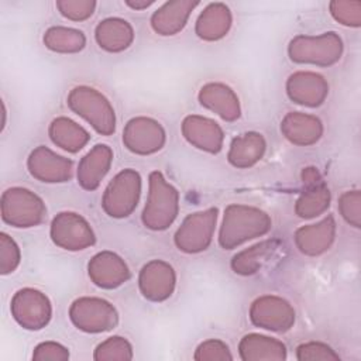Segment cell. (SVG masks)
Returning a JSON list of instances; mask_svg holds the SVG:
<instances>
[{
  "mask_svg": "<svg viewBox=\"0 0 361 361\" xmlns=\"http://www.w3.org/2000/svg\"><path fill=\"white\" fill-rule=\"evenodd\" d=\"M113 164V151L106 144H96L78 165V183L85 190H94L99 188L103 178L110 171Z\"/></svg>",
  "mask_w": 361,
  "mask_h": 361,
  "instance_id": "obj_21",
  "label": "cell"
},
{
  "mask_svg": "<svg viewBox=\"0 0 361 361\" xmlns=\"http://www.w3.org/2000/svg\"><path fill=\"white\" fill-rule=\"evenodd\" d=\"M151 4H154V1H147V0H127L126 6H128L133 10H144L148 8Z\"/></svg>",
  "mask_w": 361,
  "mask_h": 361,
  "instance_id": "obj_39",
  "label": "cell"
},
{
  "mask_svg": "<svg viewBox=\"0 0 361 361\" xmlns=\"http://www.w3.org/2000/svg\"><path fill=\"white\" fill-rule=\"evenodd\" d=\"M69 319L78 330L96 334L114 329L118 323V313L106 299L83 296L72 302Z\"/></svg>",
  "mask_w": 361,
  "mask_h": 361,
  "instance_id": "obj_7",
  "label": "cell"
},
{
  "mask_svg": "<svg viewBox=\"0 0 361 361\" xmlns=\"http://www.w3.org/2000/svg\"><path fill=\"white\" fill-rule=\"evenodd\" d=\"M166 134L159 121L151 117H134L123 130V144L138 155H151L162 149Z\"/></svg>",
  "mask_w": 361,
  "mask_h": 361,
  "instance_id": "obj_12",
  "label": "cell"
},
{
  "mask_svg": "<svg viewBox=\"0 0 361 361\" xmlns=\"http://www.w3.org/2000/svg\"><path fill=\"white\" fill-rule=\"evenodd\" d=\"M13 319L27 330L44 329L52 317V306L48 296L34 288L17 290L10 303Z\"/></svg>",
  "mask_w": 361,
  "mask_h": 361,
  "instance_id": "obj_10",
  "label": "cell"
},
{
  "mask_svg": "<svg viewBox=\"0 0 361 361\" xmlns=\"http://www.w3.org/2000/svg\"><path fill=\"white\" fill-rule=\"evenodd\" d=\"M21 262L18 244L6 233H0V274H13Z\"/></svg>",
  "mask_w": 361,
  "mask_h": 361,
  "instance_id": "obj_34",
  "label": "cell"
},
{
  "mask_svg": "<svg viewBox=\"0 0 361 361\" xmlns=\"http://www.w3.org/2000/svg\"><path fill=\"white\" fill-rule=\"evenodd\" d=\"M1 106H3V123H1V130H4V127H6V106H4V103H1Z\"/></svg>",
  "mask_w": 361,
  "mask_h": 361,
  "instance_id": "obj_40",
  "label": "cell"
},
{
  "mask_svg": "<svg viewBox=\"0 0 361 361\" xmlns=\"http://www.w3.org/2000/svg\"><path fill=\"white\" fill-rule=\"evenodd\" d=\"M27 168L32 178L45 183L68 182L73 175V162L45 145L31 151L27 159Z\"/></svg>",
  "mask_w": 361,
  "mask_h": 361,
  "instance_id": "obj_15",
  "label": "cell"
},
{
  "mask_svg": "<svg viewBox=\"0 0 361 361\" xmlns=\"http://www.w3.org/2000/svg\"><path fill=\"white\" fill-rule=\"evenodd\" d=\"M250 320L259 329L283 333L295 324V309L281 296L262 295L251 303Z\"/></svg>",
  "mask_w": 361,
  "mask_h": 361,
  "instance_id": "obj_11",
  "label": "cell"
},
{
  "mask_svg": "<svg viewBox=\"0 0 361 361\" xmlns=\"http://www.w3.org/2000/svg\"><path fill=\"white\" fill-rule=\"evenodd\" d=\"M90 281L102 289H116L126 283L131 274L126 261L113 251L97 252L87 264Z\"/></svg>",
  "mask_w": 361,
  "mask_h": 361,
  "instance_id": "obj_16",
  "label": "cell"
},
{
  "mask_svg": "<svg viewBox=\"0 0 361 361\" xmlns=\"http://www.w3.org/2000/svg\"><path fill=\"white\" fill-rule=\"evenodd\" d=\"M179 192L162 172L152 171L148 176V196L142 210V223L154 231L166 230L178 217Z\"/></svg>",
  "mask_w": 361,
  "mask_h": 361,
  "instance_id": "obj_2",
  "label": "cell"
},
{
  "mask_svg": "<svg viewBox=\"0 0 361 361\" xmlns=\"http://www.w3.org/2000/svg\"><path fill=\"white\" fill-rule=\"evenodd\" d=\"M197 6V1L190 0L166 1L151 16V27L158 35H175L185 28L190 13Z\"/></svg>",
  "mask_w": 361,
  "mask_h": 361,
  "instance_id": "obj_23",
  "label": "cell"
},
{
  "mask_svg": "<svg viewBox=\"0 0 361 361\" xmlns=\"http://www.w3.org/2000/svg\"><path fill=\"white\" fill-rule=\"evenodd\" d=\"M49 235L56 247L66 251H82L96 241L89 221L75 212L58 213L51 221Z\"/></svg>",
  "mask_w": 361,
  "mask_h": 361,
  "instance_id": "obj_9",
  "label": "cell"
},
{
  "mask_svg": "<svg viewBox=\"0 0 361 361\" xmlns=\"http://www.w3.org/2000/svg\"><path fill=\"white\" fill-rule=\"evenodd\" d=\"M182 134L185 140L197 149L209 154H219L223 148V128L212 118L190 114L182 121Z\"/></svg>",
  "mask_w": 361,
  "mask_h": 361,
  "instance_id": "obj_18",
  "label": "cell"
},
{
  "mask_svg": "<svg viewBox=\"0 0 361 361\" xmlns=\"http://www.w3.org/2000/svg\"><path fill=\"white\" fill-rule=\"evenodd\" d=\"M302 182L305 188L295 203L296 214L300 219H313L323 214L330 206L331 196L317 168H303Z\"/></svg>",
  "mask_w": 361,
  "mask_h": 361,
  "instance_id": "obj_13",
  "label": "cell"
},
{
  "mask_svg": "<svg viewBox=\"0 0 361 361\" xmlns=\"http://www.w3.org/2000/svg\"><path fill=\"white\" fill-rule=\"evenodd\" d=\"M66 103L69 109L85 118L99 134L111 135L116 131V113L109 99L94 87H73Z\"/></svg>",
  "mask_w": 361,
  "mask_h": 361,
  "instance_id": "obj_3",
  "label": "cell"
},
{
  "mask_svg": "<svg viewBox=\"0 0 361 361\" xmlns=\"http://www.w3.org/2000/svg\"><path fill=\"white\" fill-rule=\"evenodd\" d=\"M296 360L299 361H340V355L322 341L302 343L296 348Z\"/></svg>",
  "mask_w": 361,
  "mask_h": 361,
  "instance_id": "obj_35",
  "label": "cell"
},
{
  "mask_svg": "<svg viewBox=\"0 0 361 361\" xmlns=\"http://www.w3.org/2000/svg\"><path fill=\"white\" fill-rule=\"evenodd\" d=\"M338 212L350 226L361 227V193L358 189L345 190L340 196Z\"/></svg>",
  "mask_w": 361,
  "mask_h": 361,
  "instance_id": "obj_33",
  "label": "cell"
},
{
  "mask_svg": "<svg viewBox=\"0 0 361 361\" xmlns=\"http://www.w3.org/2000/svg\"><path fill=\"white\" fill-rule=\"evenodd\" d=\"M93 360H133V345L126 337H109L94 348Z\"/></svg>",
  "mask_w": 361,
  "mask_h": 361,
  "instance_id": "obj_31",
  "label": "cell"
},
{
  "mask_svg": "<svg viewBox=\"0 0 361 361\" xmlns=\"http://www.w3.org/2000/svg\"><path fill=\"white\" fill-rule=\"evenodd\" d=\"M94 39L97 45L107 52H121L133 44L134 30L127 20L109 17L96 25Z\"/></svg>",
  "mask_w": 361,
  "mask_h": 361,
  "instance_id": "obj_24",
  "label": "cell"
},
{
  "mask_svg": "<svg viewBox=\"0 0 361 361\" xmlns=\"http://www.w3.org/2000/svg\"><path fill=\"white\" fill-rule=\"evenodd\" d=\"M42 39L48 49L58 54H76L80 52L86 45L83 31L63 25L49 27Z\"/></svg>",
  "mask_w": 361,
  "mask_h": 361,
  "instance_id": "obj_30",
  "label": "cell"
},
{
  "mask_svg": "<svg viewBox=\"0 0 361 361\" xmlns=\"http://www.w3.org/2000/svg\"><path fill=\"white\" fill-rule=\"evenodd\" d=\"M1 219L4 223L28 228L44 223L47 217V206L44 200L27 188H8L1 195Z\"/></svg>",
  "mask_w": 361,
  "mask_h": 361,
  "instance_id": "obj_5",
  "label": "cell"
},
{
  "mask_svg": "<svg viewBox=\"0 0 361 361\" xmlns=\"http://www.w3.org/2000/svg\"><path fill=\"white\" fill-rule=\"evenodd\" d=\"M331 17L345 27L361 25V1L358 0H334L329 4Z\"/></svg>",
  "mask_w": 361,
  "mask_h": 361,
  "instance_id": "obj_32",
  "label": "cell"
},
{
  "mask_svg": "<svg viewBox=\"0 0 361 361\" xmlns=\"http://www.w3.org/2000/svg\"><path fill=\"white\" fill-rule=\"evenodd\" d=\"M265 149L267 142L262 134L257 131H248L233 138L227 152V159L234 168H251L262 159Z\"/></svg>",
  "mask_w": 361,
  "mask_h": 361,
  "instance_id": "obj_26",
  "label": "cell"
},
{
  "mask_svg": "<svg viewBox=\"0 0 361 361\" xmlns=\"http://www.w3.org/2000/svg\"><path fill=\"white\" fill-rule=\"evenodd\" d=\"M238 354L243 361L261 360H286V347L282 341L258 333L245 334L238 344Z\"/></svg>",
  "mask_w": 361,
  "mask_h": 361,
  "instance_id": "obj_27",
  "label": "cell"
},
{
  "mask_svg": "<svg viewBox=\"0 0 361 361\" xmlns=\"http://www.w3.org/2000/svg\"><path fill=\"white\" fill-rule=\"evenodd\" d=\"M193 358L197 361H230L233 360V354L224 341L219 338H209L197 345Z\"/></svg>",
  "mask_w": 361,
  "mask_h": 361,
  "instance_id": "obj_37",
  "label": "cell"
},
{
  "mask_svg": "<svg viewBox=\"0 0 361 361\" xmlns=\"http://www.w3.org/2000/svg\"><path fill=\"white\" fill-rule=\"evenodd\" d=\"M281 247V241L276 238H268L259 241L240 252H237L231 259V269L237 275L248 276L257 274L264 264H267Z\"/></svg>",
  "mask_w": 361,
  "mask_h": 361,
  "instance_id": "obj_28",
  "label": "cell"
},
{
  "mask_svg": "<svg viewBox=\"0 0 361 361\" xmlns=\"http://www.w3.org/2000/svg\"><path fill=\"white\" fill-rule=\"evenodd\" d=\"M281 133L289 142L309 147L322 138L323 124L320 118L313 114L290 111L281 121Z\"/></svg>",
  "mask_w": 361,
  "mask_h": 361,
  "instance_id": "obj_22",
  "label": "cell"
},
{
  "mask_svg": "<svg viewBox=\"0 0 361 361\" xmlns=\"http://www.w3.org/2000/svg\"><path fill=\"white\" fill-rule=\"evenodd\" d=\"M233 24V16L224 3H210L196 20V35L204 41H219L227 35Z\"/></svg>",
  "mask_w": 361,
  "mask_h": 361,
  "instance_id": "obj_25",
  "label": "cell"
},
{
  "mask_svg": "<svg viewBox=\"0 0 361 361\" xmlns=\"http://www.w3.org/2000/svg\"><path fill=\"white\" fill-rule=\"evenodd\" d=\"M217 214V207H209L186 216L173 235L176 248L186 254H197L207 250L216 230Z\"/></svg>",
  "mask_w": 361,
  "mask_h": 361,
  "instance_id": "obj_8",
  "label": "cell"
},
{
  "mask_svg": "<svg viewBox=\"0 0 361 361\" xmlns=\"http://www.w3.org/2000/svg\"><path fill=\"white\" fill-rule=\"evenodd\" d=\"M343 39L334 31L319 35H296L288 47L292 62L316 66H330L343 55Z\"/></svg>",
  "mask_w": 361,
  "mask_h": 361,
  "instance_id": "obj_4",
  "label": "cell"
},
{
  "mask_svg": "<svg viewBox=\"0 0 361 361\" xmlns=\"http://www.w3.org/2000/svg\"><path fill=\"white\" fill-rule=\"evenodd\" d=\"M286 94L296 104L319 107L329 94V83L316 72L299 71L288 78Z\"/></svg>",
  "mask_w": 361,
  "mask_h": 361,
  "instance_id": "obj_17",
  "label": "cell"
},
{
  "mask_svg": "<svg viewBox=\"0 0 361 361\" xmlns=\"http://www.w3.org/2000/svg\"><path fill=\"white\" fill-rule=\"evenodd\" d=\"M35 361H66L69 360V350L56 341H42L35 345L32 351Z\"/></svg>",
  "mask_w": 361,
  "mask_h": 361,
  "instance_id": "obj_38",
  "label": "cell"
},
{
  "mask_svg": "<svg viewBox=\"0 0 361 361\" xmlns=\"http://www.w3.org/2000/svg\"><path fill=\"white\" fill-rule=\"evenodd\" d=\"M141 186V176L135 169L120 171L104 189L102 197L104 213L113 219L128 217L138 204Z\"/></svg>",
  "mask_w": 361,
  "mask_h": 361,
  "instance_id": "obj_6",
  "label": "cell"
},
{
  "mask_svg": "<svg viewBox=\"0 0 361 361\" xmlns=\"http://www.w3.org/2000/svg\"><path fill=\"white\" fill-rule=\"evenodd\" d=\"M59 13L72 21H85L92 17L96 1L93 0H59L55 3Z\"/></svg>",
  "mask_w": 361,
  "mask_h": 361,
  "instance_id": "obj_36",
  "label": "cell"
},
{
  "mask_svg": "<svg viewBox=\"0 0 361 361\" xmlns=\"http://www.w3.org/2000/svg\"><path fill=\"white\" fill-rule=\"evenodd\" d=\"M197 99L204 109L216 113L226 121H235L241 116L238 96L230 86L224 83H206L200 87Z\"/></svg>",
  "mask_w": 361,
  "mask_h": 361,
  "instance_id": "obj_20",
  "label": "cell"
},
{
  "mask_svg": "<svg viewBox=\"0 0 361 361\" xmlns=\"http://www.w3.org/2000/svg\"><path fill=\"white\" fill-rule=\"evenodd\" d=\"M336 220L329 214L314 224L299 227L295 231V244L302 254L317 257L331 247L336 240Z\"/></svg>",
  "mask_w": 361,
  "mask_h": 361,
  "instance_id": "obj_19",
  "label": "cell"
},
{
  "mask_svg": "<svg viewBox=\"0 0 361 361\" xmlns=\"http://www.w3.org/2000/svg\"><path fill=\"white\" fill-rule=\"evenodd\" d=\"M48 134L56 147L73 154L80 151L90 140L89 133L80 124L68 117L54 118L49 124Z\"/></svg>",
  "mask_w": 361,
  "mask_h": 361,
  "instance_id": "obj_29",
  "label": "cell"
},
{
  "mask_svg": "<svg viewBox=\"0 0 361 361\" xmlns=\"http://www.w3.org/2000/svg\"><path fill=\"white\" fill-rule=\"evenodd\" d=\"M175 286L176 272L173 267L164 259H152L140 271L138 288L147 300L164 302L172 296Z\"/></svg>",
  "mask_w": 361,
  "mask_h": 361,
  "instance_id": "obj_14",
  "label": "cell"
},
{
  "mask_svg": "<svg viewBox=\"0 0 361 361\" xmlns=\"http://www.w3.org/2000/svg\"><path fill=\"white\" fill-rule=\"evenodd\" d=\"M271 228L272 220L267 212L248 204H228L223 214L219 244L223 250H233L265 235Z\"/></svg>",
  "mask_w": 361,
  "mask_h": 361,
  "instance_id": "obj_1",
  "label": "cell"
}]
</instances>
